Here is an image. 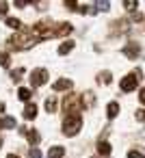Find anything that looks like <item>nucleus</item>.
I'll list each match as a JSON object with an SVG mask.
<instances>
[{"label": "nucleus", "instance_id": "nucleus-26", "mask_svg": "<svg viewBox=\"0 0 145 158\" xmlns=\"http://www.w3.org/2000/svg\"><path fill=\"white\" fill-rule=\"evenodd\" d=\"M7 11H9V5L0 0V15H7Z\"/></svg>", "mask_w": 145, "mask_h": 158}, {"label": "nucleus", "instance_id": "nucleus-3", "mask_svg": "<svg viewBox=\"0 0 145 158\" xmlns=\"http://www.w3.org/2000/svg\"><path fill=\"white\" fill-rule=\"evenodd\" d=\"M82 108H85L82 95H78V93H69V95H65V100H63V110H65L67 115H78Z\"/></svg>", "mask_w": 145, "mask_h": 158}, {"label": "nucleus", "instance_id": "nucleus-7", "mask_svg": "<svg viewBox=\"0 0 145 158\" xmlns=\"http://www.w3.org/2000/svg\"><path fill=\"white\" fill-rule=\"evenodd\" d=\"M121 52H123V54H126L128 59H136L141 50H139V46H136V44H128V46H126V48H123Z\"/></svg>", "mask_w": 145, "mask_h": 158}, {"label": "nucleus", "instance_id": "nucleus-24", "mask_svg": "<svg viewBox=\"0 0 145 158\" xmlns=\"http://www.w3.org/2000/svg\"><path fill=\"white\" fill-rule=\"evenodd\" d=\"M7 26H11V28H15V31H18V28L22 26V22H20V20H15V18H7Z\"/></svg>", "mask_w": 145, "mask_h": 158}, {"label": "nucleus", "instance_id": "nucleus-34", "mask_svg": "<svg viewBox=\"0 0 145 158\" xmlns=\"http://www.w3.org/2000/svg\"><path fill=\"white\" fill-rule=\"evenodd\" d=\"M0 145H2V139H0Z\"/></svg>", "mask_w": 145, "mask_h": 158}, {"label": "nucleus", "instance_id": "nucleus-22", "mask_svg": "<svg viewBox=\"0 0 145 158\" xmlns=\"http://www.w3.org/2000/svg\"><path fill=\"white\" fill-rule=\"evenodd\" d=\"M9 63H11V56L7 52H0V67H9Z\"/></svg>", "mask_w": 145, "mask_h": 158}, {"label": "nucleus", "instance_id": "nucleus-14", "mask_svg": "<svg viewBox=\"0 0 145 158\" xmlns=\"http://www.w3.org/2000/svg\"><path fill=\"white\" fill-rule=\"evenodd\" d=\"M110 149H113V147H110V143H106V141H100V143H97V154L108 156V154H110Z\"/></svg>", "mask_w": 145, "mask_h": 158}, {"label": "nucleus", "instance_id": "nucleus-20", "mask_svg": "<svg viewBox=\"0 0 145 158\" xmlns=\"http://www.w3.org/2000/svg\"><path fill=\"white\" fill-rule=\"evenodd\" d=\"M82 102H85V108H91V106H93V102H95V98H93V93H85V98H82Z\"/></svg>", "mask_w": 145, "mask_h": 158}, {"label": "nucleus", "instance_id": "nucleus-31", "mask_svg": "<svg viewBox=\"0 0 145 158\" xmlns=\"http://www.w3.org/2000/svg\"><path fill=\"white\" fill-rule=\"evenodd\" d=\"M28 0H15V7H26Z\"/></svg>", "mask_w": 145, "mask_h": 158}, {"label": "nucleus", "instance_id": "nucleus-27", "mask_svg": "<svg viewBox=\"0 0 145 158\" xmlns=\"http://www.w3.org/2000/svg\"><path fill=\"white\" fill-rule=\"evenodd\" d=\"M28 156H31V158H41V152H39L37 147H33V149L28 152Z\"/></svg>", "mask_w": 145, "mask_h": 158}, {"label": "nucleus", "instance_id": "nucleus-2", "mask_svg": "<svg viewBox=\"0 0 145 158\" xmlns=\"http://www.w3.org/2000/svg\"><path fill=\"white\" fill-rule=\"evenodd\" d=\"M39 39L31 33V31H22V33H15L11 39H9V44H11V48H15V50H28V48H33L35 44H37Z\"/></svg>", "mask_w": 145, "mask_h": 158}, {"label": "nucleus", "instance_id": "nucleus-25", "mask_svg": "<svg viewBox=\"0 0 145 158\" xmlns=\"http://www.w3.org/2000/svg\"><path fill=\"white\" fill-rule=\"evenodd\" d=\"M22 74H24V67H18V69H13V72H11V80H15V82H18V80L22 78Z\"/></svg>", "mask_w": 145, "mask_h": 158}, {"label": "nucleus", "instance_id": "nucleus-19", "mask_svg": "<svg viewBox=\"0 0 145 158\" xmlns=\"http://www.w3.org/2000/svg\"><path fill=\"white\" fill-rule=\"evenodd\" d=\"M123 7L132 13V11H136V9H139V2H136V0H123Z\"/></svg>", "mask_w": 145, "mask_h": 158}, {"label": "nucleus", "instance_id": "nucleus-28", "mask_svg": "<svg viewBox=\"0 0 145 158\" xmlns=\"http://www.w3.org/2000/svg\"><path fill=\"white\" fill-rule=\"evenodd\" d=\"M136 119L139 121H145V110H136Z\"/></svg>", "mask_w": 145, "mask_h": 158}, {"label": "nucleus", "instance_id": "nucleus-11", "mask_svg": "<svg viewBox=\"0 0 145 158\" xmlns=\"http://www.w3.org/2000/svg\"><path fill=\"white\" fill-rule=\"evenodd\" d=\"M63 154H65V147H61V145H54V147H50V152H48V158H63Z\"/></svg>", "mask_w": 145, "mask_h": 158}, {"label": "nucleus", "instance_id": "nucleus-13", "mask_svg": "<svg viewBox=\"0 0 145 158\" xmlns=\"http://www.w3.org/2000/svg\"><path fill=\"white\" fill-rule=\"evenodd\" d=\"M65 7H67V9H72V11L87 13V7H82V5H78V2H74V0H65Z\"/></svg>", "mask_w": 145, "mask_h": 158}, {"label": "nucleus", "instance_id": "nucleus-17", "mask_svg": "<svg viewBox=\"0 0 145 158\" xmlns=\"http://www.w3.org/2000/svg\"><path fill=\"white\" fill-rule=\"evenodd\" d=\"M0 128H15V119H13V117H2Z\"/></svg>", "mask_w": 145, "mask_h": 158}, {"label": "nucleus", "instance_id": "nucleus-5", "mask_svg": "<svg viewBox=\"0 0 145 158\" xmlns=\"http://www.w3.org/2000/svg\"><path fill=\"white\" fill-rule=\"evenodd\" d=\"M141 78H143V72H141V69L136 67V69H134L132 74H128V76H126V78H123V80L119 82V87H121V91H126V93H128V91H132V89H136V85L141 82Z\"/></svg>", "mask_w": 145, "mask_h": 158}, {"label": "nucleus", "instance_id": "nucleus-21", "mask_svg": "<svg viewBox=\"0 0 145 158\" xmlns=\"http://www.w3.org/2000/svg\"><path fill=\"white\" fill-rule=\"evenodd\" d=\"M46 110H48V113H54V110H56V100H54V98H48V100H46Z\"/></svg>", "mask_w": 145, "mask_h": 158}, {"label": "nucleus", "instance_id": "nucleus-4", "mask_svg": "<svg viewBox=\"0 0 145 158\" xmlns=\"http://www.w3.org/2000/svg\"><path fill=\"white\" fill-rule=\"evenodd\" d=\"M82 128V117L80 115H67L63 121V134L65 136H76L78 130Z\"/></svg>", "mask_w": 145, "mask_h": 158}, {"label": "nucleus", "instance_id": "nucleus-9", "mask_svg": "<svg viewBox=\"0 0 145 158\" xmlns=\"http://www.w3.org/2000/svg\"><path fill=\"white\" fill-rule=\"evenodd\" d=\"M69 89H72V80H67V78H61L54 82V91H69Z\"/></svg>", "mask_w": 145, "mask_h": 158}, {"label": "nucleus", "instance_id": "nucleus-1", "mask_svg": "<svg viewBox=\"0 0 145 158\" xmlns=\"http://www.w3.org/2000/svg\"><path fill=\"white\" fill-rule=\"evenodd\" d=\"M39 41H44V39H50V37H65V35H69L72 33V24H67V22H59V24H52V22H39V24H35L33 28H28Z\"/></svg>", "mask_w": 145, "mask_h": 158}, {"label": "nucleus", "instance_id": "nucleus-15", "mask_svg": "<svg viewBox=\"0 0 145 158\" xmlns=\"http://www.w3.org/2000/svg\"><path fill=\"white\" fill-rule=\"evenodd\" d=\"M72 50H74V41H65V44L59 46V54H67V52H72Z\"/></svg>", "mask_w": 145, "mask_h": 158}, {"label": "nucleus", "instance_id": "nucleus-6", "mask_svg": "<svg viewBox=\"0 0 145 158\" xmlns=\"http://www.w3.org/2000/svg\"><path fill=\"white\" fill-rule=\"evenodd\" d=\"M48 82V72L46 69H33V74H31V85L33 87H41V85H46Z\"/></svg>", "mask_w": 145, "mask_h": 158}, {"label": "nucleus", "instance_id": "nucleus-10", "mask_svg": "<svg viewBox=\"0 0 145 158\" xmlns=\"http://www.w3.org/2000/svg\"><path fill=\"white\" fill-rule=\"evenodd\" d=\"M106 115H108V119H115V117L119 115V104H117V102H110V104L106 106Z\"/></svg>", "mask_w": 145, "mask_h": 158}, {"label": "nucleus", "instance_id": "nucleus-32", "mask_svg": "<svg viewBox=\"0 0 145 158\" xmlns=\"http://www.w3.org/2000/svg\"><path fill=\"white\" fill-rule=\"evenodd\" d=\"M0 113H5V102H0Z\"/></svg>", "mask_w": 145, "mask_h": 158}, {"label": "nucleus", "instance_id": "nucleus-29", "mask_svg": "<svg viewBox=\"0 0 145 158\" xmlns=\"http://www.w3.org/2000/svg\"><path fill=\"white\" fill-rule=\"evenodd\" d=\"M128 158H143V156H141L139 152H134V149H132V152H128Z\"/></svg>", "mask_w": 145, "mask_h": 158}, {"label": "nucleus", "instance_id": "nucleus-16", "mask_svg": "<svg viewBox=\"0 0 145 158\" xmlns=\"http://www.w3.org/2000/svg\"><path fill=\"white\" fill-rule=\"evenodd\" d=\"M18 98H20V100H24V102H28V100H31V89H26V87L18 89Z\"/></svg>", "mask_w": 145, "mask_h": 158}, {"label": "nucleus", "instance_id": "nucleus-33", "mask_svg": "<svg viewBox=\"0 0 145 158\" xmlns=\"http://www.w3.org/2000/svg\"><path fill=\"white\" fill-rule=\"evenodd\" d=\"M7 158H20V156H15V154H9V156H7Z\"/></svg>", "mask_w": 145, "mask_h": 158}, {"label": "nucleus", "instance_id": "nucleus-8", "mask_svg": "<svg viewBox=\"0 0 145 158\" xmlns=\"http://www.w3.org/2000/svg\"><path fill=\"white\" fill-rule=\"evenodd\" d=\"M20 132H22V134H24V136H26V139L31 141V145H37V143H39V134H37L35 130H28V128H20Z\"/></svg>", "mask_w": 145, "mask_h": 158}, {"label": "nucleus", "instance_id": "nucleus-30", "mask_svg": "<svg viewBox=\"0 0 145 158\" xmlns=\"http://www.w3.org/2000/svg\"><path fill=\"white\" fill-rule=\"evenodd\" d=\"M139 100H141V104H145V87L139 91Z\"/></svg>", "mask_w": 145, "mask_h": 158}, {"label": "nucleus", "instance_id": "nucleus-23", "mask_svg": "<svg viewBox=\"0 0 145 158\" xmlns=\"http://www.w3.org/2000/svg\"><path fill=\"white\" fill-rule=\"evenodd\" d=\"M108 7H110V2H106V0H104V2H95L93 13H95V11H108Z\"/></svg>", "mask_w": 145, "mask_h": 158}, {"label": "nucleus", "instance_id": "nucleus-12", "mask_svg": "<svg viewBox=\"0 0 145 158\" xmlns=\"http://www.w3.org/2000/svg\"><path fill=\"white\" fill-rule=\"evenodd\" d=\"M37 117V106L35 104H26L24 108V119H35Z\"/></svg>", "mask_w": 145, "mask_h": 158}, {"label": "nucleus", "instance_id": "nucleus-18", "mask_svg": "<svg viewBox=\"0 0 145 158\" xmlns=\"http://www.w3.org/2000/svg\"><path fill=\"white\" fill-rule=\"evenodd\" d=\"M110 80H113V76H110V72H102V74L97 76V82H104V85H110Z\"/></svg>", "mask_w": 145, "mask_h": 158}]
</instances>
